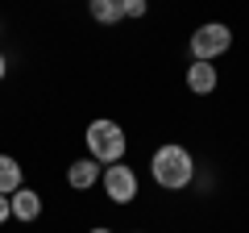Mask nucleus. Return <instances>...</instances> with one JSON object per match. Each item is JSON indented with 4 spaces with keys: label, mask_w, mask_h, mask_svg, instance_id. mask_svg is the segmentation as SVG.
<instances>
[{
    "label": "nucleus",
    "mask_w": 249,
    "mask_h": 233,
    "mask_svg": "<svg viewBox=\"0 0 249 233\" xmlns=\"http://www.w3.org/2000/svg\"><path fill=\"white\" fill-rule=\"evenodd\" d=\"M150 175H154V183H158V188L183 192V188H191V179H196V158H191V150H187V146L166 142V146H158V150H154Z\"/></svg>",
    "instance_id": "1"
},
{
    "label": "nucleus",
    "mask_w": 249,
    "mask_h": 233,
    "mask_svg": "<svg viewBox=\"0 0 249 233\" xmlns=\"http://www.w3.org/2000/svg\"><path fill=\"white\" fill-rule=\"evenodd\" d=\"M83 142H88V158H96L100 167L124 162V150H129V137H124V129L116 125V121H108V116L91 121L88 134H83Z\"/></svg>",
    "instance_id": "2"
},
{
    "label": "nucleus",
    "mask_w": 249,
    "mask_h": 233,
    "mask_svg": "<svg viewBox=\"0 0 249 233\" xmlns=\"http://www.w3.org/2000/svg\"><path fill=\"white\" fill-rule=\"evenodd\" d=\"M229 46H232V29L224 25V21H208V25H199L196 34H191V58L212 63V58H220Z\"/></svg>",
    "instance_id": "3"
},
{
    "label": "nucleus",
    "mask_w": 249,
    "mask_h": 233,
    "mask_svg": "<svg viewBox=\"0 0 249 233\" xmlns=\"http://www.w3.org/2000/svg\"><path fill=\"white\" fill-rule=\"evenodd\" d=\"M100 188H104V196L112 200V204H133L137 200V171L129 167V162H112V167H104V175H100Z\"/></svg>",
    "instance_id": "4"
},
{
    "label": "nucleus",
    "mask_w": 249,
    "mask_h": 233,
    "mask_svg": "<svg viewBox=\"0 0 249 233\" xmlns=\"http://www.w3.org/2000/svg\"><path fill=\"white\" fill-rule=\"evenodd\" d=\"M100 175H104V171H100V162H96V158H75L71 167H67V183H71L75 192L96 188V183H100Z\"/></svg>",
    "instance_id": "5"
},
{
    "label": "nucleus",
    "mask_w": 249,
    "mask_h": 233,
    "mask_svg": "<svg viewBox=\"0 0 249 233\" xmlns=\"http://www.w3.org/2000/svg\"><path fill=\"white\" fill-rule=\"evenodd\" d=\"M216 83H220L216 67H212V63H199V58H191V67H187V88L196 92V96H208V92H216Z\"/></svg>",
    "instance_id": "6"
},
{
    "label": "nucleus",
    "mask_w": 249,
    "mask_h": 233,
    "mask_svg": "<svg viewBox=\"0 0 249 233\" xmlns=\"http://www.w3.org/2000/svg\"><path fill=\"white\" fill-rule=\"evenodd\" d=\"M9 204H13V216H17V221H37V216H42V196H37L34 188H17L9 196Z\"/></svg>",
    "instance_id": "7"
},
{
    "label": "nucleus",
    "mask_w": 249,
    "mask_h": 233,
    "mask_svg": "<svg viewBox=\"0 0 249 233\" xmlns=\"http://www.w3.org/2000/svg\"><path fill=\"white\" fill-rule=\"evenodd\" d=\"M17 188H25V171L13 154H0V196H13Z\"/></svg>",
    "instance_id": "8"
},
{
    "label": "nucleus",
    "mask_w": 249,
    "mask_h": 233,
    "mask_svg": "<svg viewBox=\"0 0 249 233\" xmlns=\"http://www.w3.org/2000/svg\"><path fill=\"white\" fill-rule=\"evenodd\" d=\"M88 13L100 25H116L124 17V0H88Z\"/></svg>",
    "instance_id": "9"
},
{
    "label": "nucleus",
    "mask_w": 249,
    "mask_h": 233,
    "mask_svg": "<svg viewBox=\"0 0 249 233\" xmlns=\"http://www.w3.org/2000/svg\"><path fill=\"white\" fill-rule=\"evenodd\" d=\"M145 13H150L145 0H124V17H145Z\"/></svg>",
    "instance_id": "10"
},
{
    "label": "nucleus",
    "mask_w": 249,
    "mask_h": 233,
    "mask_svg": "<svg viewBox=\"0 0 249 233\" xmlns=\"http://www.w3.org/2000/svg\"><path fill=\"white\" fill-rule=\"evenodd\" d=\"M9 216H13V204H9V196H0V225L9 221Z\"/></svg>",
    "instance_id": "11"
},
{
    "label": "nucleus",
    "mask_w": 249,
    "mask_h": 233,
    "mask_svg": "<svg viewBox=\"0 0 249 233\" xmlns=\"http://www.w3.org/2000/svg\"><path fill=\"white\" fill-rule=\"evenodd\" d=\"M4 75H9V63H4V54H0V79H4Z\"/></svg>",
    "instance_id": "12"
},
{
    "label": "nucleus",
    "mask_w": 249,
    "mask_h": 233,
    "mask_svg": "<svg viewBox=\"0 0 249 233\" xmlns=\"http://www.w3.org/2000/svg\"><path fill=\"white\" fill-rule=\"evenodd\" d=\"M91 233H112V229H104V225H96V229H91Z\"/></svg>",
    "instance_id": "13"
}]
</instances>
